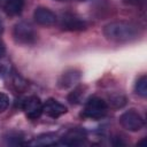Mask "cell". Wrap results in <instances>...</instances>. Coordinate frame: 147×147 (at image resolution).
Here are the masks:
<instances>
[{"label":"cell","mask_w":147,"mask_h":147,"mask_svg":"<svg viewBox=\"0 0 147 147\" xmlns=\"http://www.w3.org/2000/svg\"><path fill=\"white\" fill-rule=\"evenodd\" d=\"M102 33L109 41L130 42L141 36V28L134 22L119 20L107 23L103 26Z\"/></svg>","instance_id":"1"},{"label":"cell","mask_w":147,"mask_h":147,"mask_svg":"<svg viewBox=\"0 0 147 147\" xmlns=\"http://www.w3.org/2000/svg\"><path fill=\"white\" fill-rule=\"evenodd\" d=\"M108 108L109 105L105 99L98 95H92L85 102L80 116L88 119H101L107 115Z\"/></svg>","instance_id":"2"},{"label":"cell","mask_w":147,"mask_h":147,"mask_svg":"<svg viewBox=\"0 0 147 147\" xmlns=\"http://www.w3.org/2000/svg\"><path fill=\"white\" fill-rule=\"evenodd\" d=\"M13 38L16 44L18 45H33L37 39L38 34L34 28L29 22H18L13 28Z\"/></svg>","instance_id":"3"},{"label":"cell","mask_w":147,"mask_h":147,"mask_svg":"<svg viewBox=\"0 0 147 147\" xmlns=\"http://www.w3.org/2000/svg\"><path fill=\"white\" fill-rule=\"evenodd\" d=\"M118 122L123 129H125L130 132H138L141 129H144V126H145L144 117L136 109H129V110L124 111L119 116Z\"/></svg>","instance_id":"4"},{"label":"cell","mask_w":147,"mask_h":147,"mask_svg":"<svg viewBox=\"0 0 147 147\" xmlns=\"http://www.w3.org/2000/svg\"><path fill=\"white\" fill-rule=\"evenodd\" d=\"M87 26V22L75 13L67 11L60 17V28L64 31H84Z\"/></svg>","instance_id":"5"},{"label":"cell","mask_w":147,"mask_h":147,"mask_svg":"<svg viewBox=\"0 0 147 147\" xmlns=\"http://www.w3.org/2000/svg\"><path fill=\"white\" fill-rule=\"evenodd\" d=\"M21 108L29 119H37L42 114V102L37 95H30L23 99Z\"/></svg>","instance_id":"6"},{"label":"cell","mask_w":147,"mask_h":147,"mask_svg":"<svg viewBox=\"0 0 147 147\" xmlns=\"http://www.w3.org/2000/svg\"><path fill=\"white\" fill-rule=\"evenodd\" d=\"M87 139V133L83 127H72L68 130L62 138H60L61 144L65 146H80L85 144Z\"/></svg>","instance_id":"7"},{"label":"cell","mask_w":147,"mask_h":147,"mask_svg":"<svg viewBox=\"0 0 147 147\" xmlns=\"http://www.w3.org/2000/svg\"><path fill=\"white\" fill-rule=\"evenodd\" d=\"M82 78V71L77 68H68L65 69L60 77L57 78V86L62 90L70 88L79 83Z\"/></svg>","instance_id":"8"},{"label":"cell","mask_w":147,"mask_h":147,"mask_svg":"<svg viewBox=\"0 0 147 147\" xmlns=\"http://www.w3.org/2000/svg\"><path fill=\"white\" fill-rule=\"evenodd\" d=\"M34 22L41 26H52L56 23V15L47 7H37L33 11Z\"/></svg>","instance_id":"9"},{"label":"cell","mask_w":147,"mask_h":147,"mask_svg":"<svg viewBox=\"0 0 147 147\" xmlns=\"http://www.w3.org/2000/svg\"><path fill=\"white\" fill-rule=\"evenodd\" d=\"M68 108L59 102L56 99L49 98L42 103V113L46 114L51 118H59L60 116L67 114Z\"/></svg>","instance_id":"10"},{"label":"cell","mask_w":147,"mask_h":147,"mask_svg":"<svg viewBox=\"0 0 147 147\" xmlns=\"http://www.w3.org/2000/svg\"><path fill=\"white\" fill-rule=\"evenodd\" d=\"M24 1L25 0H0V7L8 16H17L24 8Z\"/></svg>","instance_id":"11"},{"label":"cell","mask_w":147,"mask_h":147,"mask_svg":"<svg viewBox=\"0 0 147 147\" xmlns=\"http://www.w3.org/2000/svg\"><path fill=\"white\" fill-rule=\"evenodd\" d=\"M86 90H87V86L86 85H78V86H76L74 88V91L68 94V101H69V103H71V105H78V103H80V101H82V99H83Z\"/></svg>","instance_id":"12"},{"label":"cell","mask_w":147,"mask_h":147,"mask_svg":"<svg viewBox=\"0 0 147 147\" xmlns=\"http://www.w3.org/2000/svg\"><path fill=\"white\" fill-rule=\"evenodd\" d=\"M57 140V136L56 133H45L41 136H38L37 138H34L31 142H29V145H37V146H45V145H52L55 144Z\"/></svg>","instance_id":"13"},{"label":"cell","mask_w":147,"mask_h":147,"mask_svg":"<svg viewBox=\"0 0 147 147\" xmlns=\"http://www.w3.org/2000/svg\"><path fill=\"white\" fill-rule=\"evenodd\" d=\"M126 96L119 92H115L109 95V105L113 108H122L126 105Z\"/></svg>","instance_id":"14"},{"label":"cell","mask_w":147,"mask_h":147,"mask_svg":"<svg viewBox=\"0 0 147 147\" xmlns=\"http://www.w3.org/2000/svg\"><path fill=\"white\" fill-rule=\"evenodd\" d=\"M134 91L141 98L147 96V76L146 75H141L137 79L136 85H134Z\"/></svg>","instance_id":"15"},{"label":"cell","mask_w":147,"mask_h":147,"mask_svg":"<svg viewBox=\"0 0 147 147\" xmlns=\"http://www.w3.org/2000/svg\"><path fill=\"white\" fill-rule=\"evenodd\" d=\"M13 84L15 85V87H16L18 91H23V90L26 88V86H28V83H26L22 77H20L18 75H15V76H14Z\"/></svg>","instance_id":"16"},{"label":"cell","mask_w":147,"mask_h":147,"mask_svg":"<svg viewBox=\"0 0 147 147\" xmlns=\"http://www.w3.org/2000/svg\"><path fill=\"white\" fill-rule=\"evenodd\" d=\"M9 106V96L3 93L0 92V113H3Z\"/></svg>","instance_id":"17"},{"label":"cell","mask_w":147,"mask_h":147,"mask_svg":"<svg viewBox=\"0 0 147 147\" xmlns=\"http://www.w3.org/2000/svg\"><path fill=\"white\" fill-rule=\"evenodd\" d=\"M123 3L127 6H133V7H141L146 3V0H122Z\"/></svg>","instance_id":"18"},{"label":"cell","mask_w":147,"mask_h":147,"mask_svg":"<svg viewBox=\"0 0 147 147\" xmlns=\"http://www.w3.org/2000/svg\"><path fill=\"white\" fill-rule=\"evenodd\" d=\"M5 54H6V46H5L3 41L0 40V59L5 57Z\"/></svg>","instance_id":"19"},{"label":"cell","mask_w":147,"mask_h":147,"mask_svg":"<svg viewBox=\"0 0 147 147\" xmlns=\"http://www.w3.org/2000/svg\"><path fill=\"white\" fill-rule=\"evenodd\" d=\"M3 32V22H2V20L0 18V34Z\"/></svg>","instance_id":"20"},{"label":"cell","mask_w":147,"mask_h":147,"mask_svg":"<svg viewBox=\"0 0 147 147\" xmlns=\"http://www.w3.org/2000/svg\"><path fill=\"white\" fill-rule=\"evenodd\" d=\"M54 1H60L61 2V1H67V0H54Z\"/></svg>","instance_id":"21"}]
</instances>
